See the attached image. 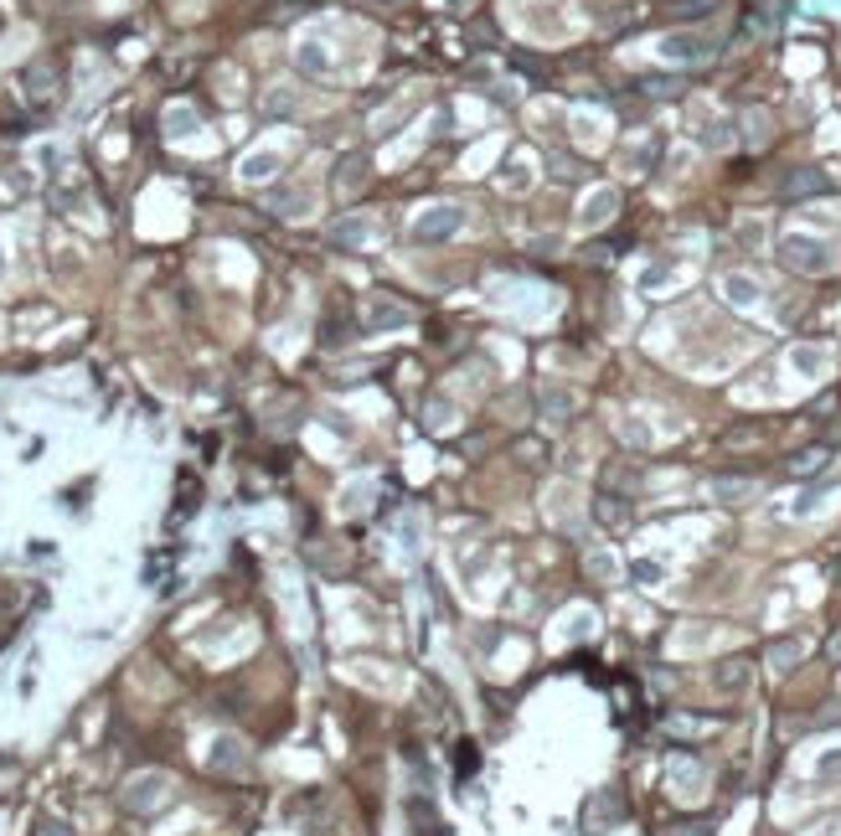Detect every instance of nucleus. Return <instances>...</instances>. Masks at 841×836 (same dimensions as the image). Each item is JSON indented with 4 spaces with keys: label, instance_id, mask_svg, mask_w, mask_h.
<instances>
[{
    "label": "nucleus",
    "instance_id": "nucleus-1",
    "mask_svg": "<svg viewBox=\"0 0 841 836\" xmlns=\"http://www.w3.org/2000/svg\"><path fill=\"white\" fill-rule=\"evenodd\" d=\"M723 295L733 300V305H754V300H759V284H754V279H738V274H733V279H723Z\"/></svg>",
    "mask_w": 841,
    "mask_h": 836
},
{
    "label": "nucleus",
    "instance_id": "nucleus-3",
    "mask_svg": "<svg viewBox=\"0 0 841 836\" xmlns=\"http://www.w3.org/2000/svg\"><path fill=\"white\" fill-rule=\"evenodd\" d=\"M713 491H718V496H754L759 486H748V480H718Z\"/></svg>",
    "mask_w": 841,
    "mask_h": 836
},
{
    "label": "nucleus",
    "instance_id": "nucleus-4",
    "mask_svg": "<svg viewBox=\"0 0 841 836\" xmlns=\"http://www.w3.org/2000/svg\"><path fill=\"white\" fill-rule=\"evenodd\" d=\"M795 367H805V372H815V367H821V351H795Z\"/></svg>",
    "mask_w": 841,
    "mask_h": 836
},
{
    "label": "nucleus",
    "instance_id": "nucleus-2",
    "mask_svg": "<svg viewBox=\"0 0 841 836\" xmlns=\"http://www.w3.org/2000/svg\"><path fill=\"white\" fill-rule=\"evenodd\" d=\"M666 52H671V57H707V41H697V36H671Z\"/></svg>",
    "mask_w": 841,
    "mask_h": 836
}]
</instances>
